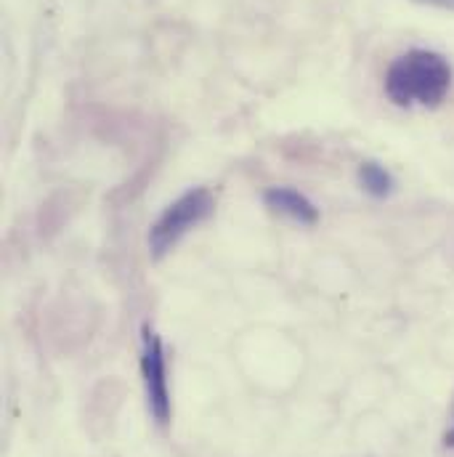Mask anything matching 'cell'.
<instances>
[{
	"instance_id": "2",
	"label": "cell",
	"mask_w": 454,
	"mask_h": 457,
	"mask_svg": "<svg viewBox=\"0 0 454 457\" xmlns=\"http://www.w3.org/2000/svg\"><path fill=\"white\" fill-rule=\"evenodd\" d=\"M213 211H216V200L208 189L200 187V189H189L186 195H181L173 205L165 208V213L154 221V227L149 231L152 258H162L165 253H170L192 228L208 221Z\"/></svg>"
},
{
	"instance_id": "7",
	"label": "cell",
	"mask_w": 454,
	"mask_h": 457,
	"mask_svg": "<svg viewBox=\"0 0 454 457\" xmlns=\"http://www.w3.org/2000/svg\"><path fill=\"white\" fill-rule=\"evenodd\" d=\"M447 445H450V447H454V428L450 431V434H447Z\"/></svg>"
},
{
	"instance_id": "3",
	"label": "cell",
	"mask_w": 454,
	"mask_h": 457,
	"mask_svg": "<svg viewBox=\"0 0 454 457\" xmlns=\"http://www.w3.org/2000/svg\"><path fill=\"white\" fill-rule=\"evenodd\" d=\"M141 375L146 388V402L157 423L170 420V388H168V364L160 336L146 325L141 333Z\"/></svg>"
},
{
	"instance_id": "5",
	"label": "cell",
	"mask_w": 454,
	"mask_h": 457,
	"mask_svg": "<svg viewBox=\"0 0 454 457\" xmlns=\"http://www.w3.org/2000/svg\"><path fill=\"white\" fill-rule=\"evenodd\" d=\"M359 181H361V187H364L372 197H385V195H391V189H393L391 173H388L383 165H377V162H364V165L359 168Z\"/></svg>"
},
{
	"instance_id": "4",
	"label": "cell",
	"mask_w": 454,
	"mask_h": 457,
	"mask_svg": "<svg viewBox=\"0 0 454 457\" xmlns=\"http://www.w3.org/2000/svg\"><path fill=\"white\" fill-rule=\"evenodd\" d=\"M263 200H266V205L271 211H277V213H282V216H287V219H293L298 224L311 227V224L319 221L317 205L306 195H301V192H295L290 187H271Z\"/></svg>"
},
{
	"instance_id": "1",
	"label": "cell",
	"mask_w": 454,
	"mask_h": 457,
	"mask_svg": "<svg viewBox=\"0 0 454 457\" xmlns=\"http://www.w3.org/2000/svg\"><path fill=\"white\" fill-rule=\"evenodd\" d=\"M452 86V70L433 51H409L399 56L385 75V94L399 107H439Z\"/></svg>"
},
{
	"instance_id": "6",
	"label": "cell",
	"mask_w": 454,
	"mask_h": 457,
	"mask_svg": "<svg viewBox=\"0 0 454 457\" xmlns=\"http://www.w3.org/2000/svg\"><path fill=\"white\" fill-rule=\"evenodd\" d=\"M417 3H428V5H439V8H450V11H454V0H417Z\"/></svg>"
}]
</instances>
